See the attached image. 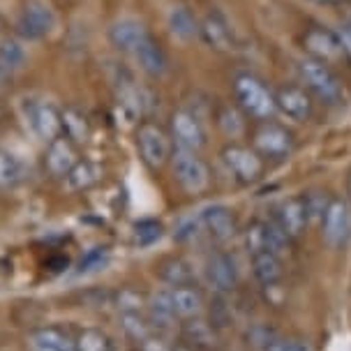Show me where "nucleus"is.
I'll return each instance as SVG.
<instances>
[{
	"label": "nucleus",
	"mask_w": 351,
	"mask_h": 351,
	"mask_svg": "<svg viewBox=\"0 0 351 351\" xmlns=\"http://www.w3.org/2000/svg\"><path fill=\"white\" fill-rule=\"evenodd\" d=\"M234 97L238 102V109L245 116L254 118V121L268 123L278 111V104H275V93L268 88L263 81L252 72H236L234 74Z\"/></svg>",
	"instance_id": "1"
},
{
	"label": "nucleus",
	"mask_w": 351,
	"mask_h": 351,
	"mask_svg": "<svg viewBox=\"0 0 351 351\" xmlns=\"http://www.w3.org/2000/svg\"><path fill=\"white\" fill-rule=\"evenodd\" d=\"M298 77L305 84V90L317 102H322L326 106H337L342 102L344 97L342 84L330 72L328 65H324V62H319L315 58H303L298 62Z\"/></svg>",
	"instance_id": "2"
},
{
	"label": "nucleus",
	"mask_w": 351,
	"mask_h": 351,
	"mask_svg": "<svg viewBox=\"0 0 351 351\" xmlns=\"http://www.w3.org/2000/svg\"><path fill=\"white\" fill-rule=\"evenodd\" d=\"M173 141L171 134L162 128V125L153 123V121H143L136 130V150H139V158L148 169L158 171L171 162L173 155Z\"/></svg>",
	"instance_id": "3"
},
{
	"label": "nucleus",
	"mask_w": 351,
	"mask_h": 351,
	"mask_svg": "<svg viewBox=\"0 0 351 351\" xmlns=\"http://www.w3.org/2000/svg\"><path fill=\"white\" fill-rule=\"evenodd\" d=\"M171 167L178 185L187 194H204L210 187V169L202 155L194 153V150L173 148Z\"/></svg>",
	"instance_id": "4"
},
{
	"label": "nucleus",
	"mask_w": 351,
	"mask_h": 351,
	"mask_svg": "<svg viewBox=\"0 0 351 351\" xmlns=\"http://www.w3.org/2000/svg\"><path fill=\"white\" fill-rule=\"evenodd\" d=\"M56 28V12L44 0H28L19 14L14 30L21 42H37L51 35Z\"/></svg>",
	"instance_id": "5"
},
{
	"label": "nucleus",
	"mask_w": 351,
	"mask_h": 351,
	"mask_svg": "<svg viewBox=\"0 0 351 351\" xmlns=\"http://www.w3.org/2000/svg\"><path fill=\"white\" fill-rule=\"evenodd\" d=\"M169 134H171V141L176 148L199 153V150L206 146L204 123H202V118L190 109L173 111L171 121H169Z\"/></svg>",
	"instance_id": "6"
},
{
	"label": "nucleus",
	"mask_w": 351,
	"mask_h": 351,
	"mask_svg": "<svg viewBox=\"0 0 351 351\" xmlns=\"http://www.w3.org/2000/svg\"><path fill=\"white\" fill-rule=\"evenodd\" d=\"M222 162L227 171L234 176L238 183L250 185L261 178L263 173V160L254 148L241 146V143H229L222 150Z\"/></svg>",
	"instance_id": "7"
},
{
	"label": "nucleus",
	"mask_w": 351,
	"mask_h": 351,
	"mask_svg": "<svg viewBox=\"0 0 351 351\" xmlns=\"http://www.w3.org/2000/svg\"><path fill=\"white\" fill-rule=\"evenodd\" d=\"M26 123L30 125L33 134L44 143L62 136V121H60V109L51 102H35V99H26Z\"/></svg>",
	"instance_id": "8"
},
{
	"label": "nucleus",
	"mask_w": 351,
	"mask_h": 351,
	"mask_svg": "<svg viewBox=\"0 0 351 351\" xmlns=\"http://www.w3.org/2000/svg\"><path fill=\"white\" fill-rule=\"evenodd\" d=\"M293 134L282 125L263 123L259 130L254 132V150L261 158L268 160H287L293 153Z\"/></svg>",
	"instance_id": "9"
},
{
	"label": "nucleus",
	"mask_w": 351,
	"mask_h": 351,
	"mask_svg": "<svg viewBox=\"0 0 351 351\" xmlns=\"http://www.w3.org/2000/svg\"><path fill=\"white\" fill-rule=\"evenodd\" d=\"M322 238L328 247H344L351 238V213L344 199H330L322 219Z\"/></svg>",
	"instance_id": "10"
},
{
	"label": "nucleus",
	"mask_w": 351,
	"mask_h": 351,
	"mask_svg": "<svg viewBox=\"0 0 351 351\" xmlns=\"http://www.w3.org/2000/svg\"><path fill=\"white\" fill-rule=\"evenodd\" d=\"M303 47L307 58H315L324 65H333V62L342 60V44L335 30H328L324 26H312L305 30Z\"/></svg>",
	"instance_id": "11"
},
{
	"label": "nucleus",
	"mask_w": 351,
	"mask_h": 351,
	"mask_svg": "<svg viewBox=\"0 0 351 351\" xmlns=\"http://www.w3.org/2000/svg\"><path fill=\"white\" fill-rule=\"evenodd\" d=\"M199 222L204 227V234L210 236L215 243H229L236 236V217L227 206L213 204L199 213Z\"/></svg>",
	"instance_id": "12"
},
{
	"label": "nucleus",
	"mask_w": 351,
	"mask_h": 351,
	"mask_svg": "<svg viewBox=\"0 0 351 351\" xmlns=\"http://www.w3.org/2000/svg\"><path fill=\"white\" fill-rule=\"evenodd\" d=\"M79 162V153H77V146L65 139V136H58V139L49 141L47 143V153H44V169L49 171L51 178H58L62 180L70 169Z\"/></svg>",
	"instance_id": "13"
},
{
	"label": "nucleus",
	"mask_w": 351,
	"mask_h": 351,
	"mask_svg": "<svg viewBox=\"0 0 351 351\" xmlns=\"http://www.w3.org/2000/svg\"><path fill=\"white\" fill-rule=\"evenodd\" d=\"M275 104L282 116L291 118L296 123H303L312 116V97L300 86H282L275 93Z\"/></svg>",
	"instance_id": "14"
},
{
	"label": "nucleus",
	"mask_w": 351,
	"mask_h": 351,
	"mask_svg": "<svg viewBox=\"0 0 351 351\" xmlns=\"http://www.w3.org/2000/svg\"><path fill=\"white\" fill-rule=\"evenodd\" d=\"M206 280L217 293H229L238 285L236 261L227 252H215L206 261Z\"/></svg>",
	"instance_id": "15"
},
{
	"label": "nucleus",
	"mask_w": 351,
	"mask_h": 351,
	"mask_svg": "<svg viewBox=\"0 0 351 351\" xmlns=\"http://www.w3.org/2000/svg\"><path fill=\"white\" fill-rule=\"evenodd\" d=\"M273 219L280 224V229L285 231L287 236H289V241H293V238H300V236H303L305 227L310 224V222H307L303 197L285 199V202L278 206V210H275Z\"/></svg>",
	"instance_id": "16"
},
{
	"label": "nucleus",
	"mask_w": 351,
	"mask_h": 351,
	"mask_svg": "<svg viewBox=\"0 0 351 351\" xmlns=\"http://www.w3.org/2000/svg\"><path fill=\"white\" fill-rule=\"evenodd\" d=\"M199 37L206 42V47H210L213 51L227 53L234 49V37H231L229 23L224 21L217 12H208L202 21H199Z\"/></svg>",
	"instance_id": "17"
},
{
	"label": "nucleus",
	"mask_w": 351,
	"mask_h": 351,
	"mask_svg": "<svg viewBox=\"0 0 351 351\" xmlns=\"http://www.w3.org/2000/svg\"><path fill=\"white\" fill-rule=\"evenodd\" d=\"M134 58L139 62L143 74H148L150 79H162L169 70V60H167L165 49H162V44L150 33L146 35V40L139 44V49L134 51Z\"/></svg>",
	"instance_id": "18"
},
{
	"label": "nucleus",
	"mask_w": 351,
	"mask_h": 351,
	"mask_svg": "<svg viewBox=\"0 0 351 351\" xmlns=\"http://www.w3.org/2000/svg\"><path fill=\"white\" fill-rule=\"evenodd\" d=\"M148 30L141 26L139 21H134V19H121V21H116L114 26L109 28V42L111 47L116 49V51L121 53H132L139 49V44L146 40Z\"/></svg>",
	"instance_id": "19"
},
{
	"label": "nucleus",
	"mask_w": 351,
	"mask_h": 351,
	"mask_svg": "<svg viewBox=\"0 0 351 351\" xmlns=\"http://www.w3.org/2000/svg\"><path fill=\"white\" fill-rule=\"evenodd\" d=\"M183 337H185V344H190L194 351H215L219 349V335H217V328L204 319L194 317V319H187L183 324Z\"/></svg>",
	"instance_id": "20"
},
{
	"label": "nucleus",
	"mask_w": 351,
	"mask_h": 351,
	"mask_svg": "<svg viewBox=\"0 0 351 351\" xmlns=\"http://www.w3.org/2000/svg\"><path fill=\"white\" fill-rule=\"evenodd\" d=\"M169 300L173 305V312L178 319H194L204 312V296L192 285L187 287H171L169 289Z\"/></svg>",
	"instance_id": "21"
},
{
	"label": "nucleus",
	"mask_w": 351,
	"mask_h": 351,
	"mask_svg": "<svg viewBox=\"0 0 351 351\" xmlns=\"http://www.w3.org/2000/svg\"><path fill=\"white\" fill-rule=\"evenodd\" d=\"M250 259H252V275L261 287L271 289V287L280 285L282 275H285V268H282V259L278 254L259 252V254L250 256Z\"/></svg>",
	"instance_id": "22"
},
{
	"label": "nucleus",
	"mask_w": 351,
	"mask_h": 351,
	"mask_svg": "<svg viewBox=\"0 0 351 351\" xmlns=\"http://www.w3.org/2000/svg\"><path fill=\"white\" fill-rule=\"evenodd\" d=\"M60 121H62V136L70 139L74 146L88 141V136H90V123H88L84 109H79L74 104L65 106V109H60Z\"/></svg>",
	"instance_id": "23"
},
{
	"label": "nucleus",
	"mask_w": 351,
	"mask_h": 351,
	"mask_svg": "<svg viewBox=\"0 0 351 351\" xmlns=\"http://www.w3.org/2000/svg\"><path fill=\"white\" fill-rule=\"evenodd\" d=\"M99 180V169L88 160H79L77 165L70 169V173L62 178V187L67 192H84L90 190Z\"/></svg>",
	"instance_id": "24"
},
{
	"label": "nucleus",
	"mask_w": 351,
	"mask_h": 351,
	"mask_svg": "<svg viewBox=\"0 0 351 351\" xmlns=\"http://www.w3.org/2000/svg\"><path fill=\"white\" fill-rule=\"evenodd\" d=\"M176 319L178 317H176L173 305H171V300H169V291L155 293V296L148 300V322L153 324V328L171 330Z\"/></svg>",
	"instance_id": "25"
},
{
	"label": "nucleus",
	"mask_w": 351,
	"mask_h": 351,
	"mask_svg": "<svg viewBox=\"0 0 351 351\" xmlns=\"http://www.w3.org/2000/svg\"><path fill=\"white\" fill-rule=\"evenodd\" d=\"M30 342H33L35 349H42V351H77L74 349V340L65 330L60 328H37L33 335H30Z\"/></svg>",
	"instance_id": "26"
},
{
	"label": "nucleus",
	"mask_w": 351,
	"mask_h": 351,
	"mask_svg": "<svg viewBox=\"0 0 351 351\" xmlns=\"http://www.w3.org/2000/svg\"><path fill=\"white\" fill-rule=\"evenodd\" d=\"M23 44H26V42H21L16 35L3 37V40H0V67H3V70L14 74V72L21 70L23 65H26L28 51H26V47H23Z\"/></svg>",
	"instance_id": "27"
},
{
	"label": "nucleus",
	"mask_w": 351,
	"mask_h": 351,
	"mask_svg": "<svg viewBox=\"0 0 351 351\" xmlns=\"http://www.w3.org/2000/svg\"><path fill=\"white\" fill-rule=\"evenodd\" d=\"M169 30L173 37L187 42L199 35V21L187 8H173L169 12Z\"/></svg>",
	"instance_id": "28"
},
{
	"label": "nucleus",
	"mask_w": 351,
	"mask_h": 351,
	"mask_svg": "<svg viewBox=\"0 0 351 351\" xmlns=\"http://www.w3.org/2000/svg\"><path fill=\"white\" fill-rule=\"evenodd\" d=\"M23 183V165L16 155L0 148V190H14Z\"/></svg>",
	"instance_id": "29"
},
{
	"label": "nucleus",
	"mask_w": 351,
	"mask_h": 351,
	"mask_svg": "<svg viewBox=\"0 0 351 351\" xmlns=\"http://www.w3.org/2000/svg\"><path fill=\"white\" fill-rule=\"evenodd\" d=\"M160 280L169 287H187L194 280L192 266L185 259H169L160 266Z\"/></svg>",
	"instance_id": "30"
},
{
	"label": "nucleus",
	"mask_w": 351,
	"mask_h": 351,
	"mask_svg": "<svg viewBox=\"0 0 351 351\" xmlns=\"http://www.w3.org/2000/svg\"><path fill=\"white\" fill-rule=\"evenodd\" d=\"M74 349L77 351H114L111 337L97 328H84L74 337Z\"/></svg>",
	"instance_id": "31"
},
{
	"label": "nucleus",
	"mask_w": 351,
	"mask_h": 351,
	"mask_svg": "<svg viewBox=\"0 0 351 351\" xmlns=\"http://www.w3.org/2000/svg\"><path fill=\"white\" fill-rule=\"evenodd\" d=\"M121 328H123V333L134 342H141V340H146L148 335H153V324L148 322V317H143V312L121 315Z\"/></svg>",
	"instance_id": "32"
},
{
	"label": "nucleus",
	"mask_w": 351,
	"mask_h": 351,
	"mask_svg": "<svg viewBox=\"0 0 351 351\" xmlns=\"http://www.w3.org/2000/svg\"><path fill=\"white\" fill-rule=\"evenodd\" d=\"M243 111L234 109V106H222L217 114V125L229 139H238L245 132V121H243Z\"/></svg>",
	"instance_id": "33"
},
{
	"label": "nucleus",
	"mask_w": 351,
	"mask_h": 351,
	"mask_svg": "<svg viewBox=\"0 0 351 351\" xmlns=\"http://www.w3.org/2000/svg\"><path fill=\"white\" fill-rule=\"evenodd\" d=\"M114 305L121 315H130V312H143V307H148V300L139 289L125 287L114 296Z\"/></svg>",
	"instance_id": "34"
},
{
	"label": "nucleus",
	"mask_w": 351,
	"mask_h": 351,
	"mask_svg": "<svg viewBox=\"0 0 351 351\" xmlns=\"http://www.w3.org/2000/svg\"><path fill=\"white\" fill-rule=\"evenodd\" d=\"M245 250L250 252V256L259 254V252H268V241H266V222L263 219H254L250 222V227L245 229Z\"/></svg>",
	"instance_id": "35"
},
{
	"label": "nucleus",
	"mask_w": 351,
	"mask_h": 351,
	"mask_svg": "<svg viewBox=\"0 0 351 351\" xmlns=\"http://www.w3.org/2000/svg\"><path fill=\"white\" fill-rule=\"evenodd\" d=\"M162 234H165V227H162L158 219H141V222L134 224V241L143 247L158 243Z\"/></svg>",
	"instance_id": "36"
},
{
	"label": "nucleus",
	"mask_w": 351,
	"mask_h": 351,
	"mask_svg": "<svg viewBox=\"0 0 351 351\" xmlns=\"http://www.w3.org/2000/svg\"><path fill=\"white\" fill-rule=\"evenodd\" d=\"M266 222V241H268V252L278 254L282 259V254L289 250V236L280 229V224L275 219H263Z\"/></svg>",
	"instance_id": "37"
},
{
	"label": "nucleus",
	"mask_w": 351,
	"mask_h": 351,
	"mask_svg": "<svg viewBox=\"0 0 351 351\" xmlns=\"http://www.w3.org/2000/svg\"><path fill=\"white\" fill-rule=\"evenodd\" d=\"M303 202H305L307 222L322 224L324 213H326V208H328L330 199H326V194H322V192H310V194H303Z\"/></svg>",
	"instance_id": "38"
},
{
	"label": "nucleus",
	"mask_w": 351,
	"mask_h": 351,
	"mask_svg": "<svg viewBox=\"0 0 351 351\" xmlns=\"http://www.w3.org/2000/svg\"><path fill=\"white\" fill-rule=\"evenodd\" d=\"M275 335L268 326H263V324H256L252 326V328L247 330V342L252 344L254 349H261V351H266L268 349V344H271L275 340Z\"/></svg>",
	"instance_id": "39"
},
{
	"label": "nucleus",
	"mask_w": 351,
	"mask_h": 351,
	"mask_svg": "<svg viewBox=\"0 0 351 351\" xmlns=\"http://www.w3.org/2000/svg\"><path fill=\"white\" fill-rule=\"evenodd\" d=\"M199 234H204V227H202V222H199V215H197V217L183 219V222L178 224V229H176L173 236H176V241H180V243H190Z\"/></svg>",
	"instance_id": "40"
},
{
	"label": "nucleus",
	"mask_w": 351,
	"mask_h": 351,
	"mask_svg": "<svg viewBox=\"0 0 351 351\" xmlns=\"http://www.w3.org/2000/svg\"><path fill=\"white\" fill-rule=\"evenodd\" d=\"M266 351H312L303 340H291V337H275L268 344Z\"/></svg>",
	"instance_id": "41"
},
{
	"label": "nucleus",
	"mask_w": 351,
	"mask_h": 351,
	"mask_svg": "<svg viewBox=\"0 0 351 351\" xmlns=\"http://www.w3.org/2000/svg\"><path fill=\"white\" fill-rule=\"evenodd\" d=\"M136 351H173V347L165 340V337L153 333V335H148L146 340L139 342V349Z\"/></svg>",
	"instance_id": "42"
},
{
	"label": "nucleus",
	"mask_w": 351,
	"mask_h": 351,
	"mask_svg": "<svg viewBox=\"0 0 351 351\" xmlns=\"http://www.w3.org/2000/svg\"><path fill=\"white\" fill-rule=\"evenodd\" d=\"M335 33H337V37H340L342 53L351 60V21H344L340 26V30H335Z\"/></svg>",
	"instance_id": "43"
},
{
	"label": "nucleus",
	"mask_w": 351,
	"mask_h": 351,
	"mask_svg": "<svg viewBox=\"0 0 351 351\" xmlns=\"http://www.w3.org/2000/svg\"><path fill=\"white\" fill-rule=\"evenodd\" d=\"M104 261H106V252L97 247L81 261V268H84V271H88V268H99V266H104Z\"/></svg>",
	"instance_id": "44"
},
{
	"label": "nucleus",
	"mask_w": 351,
	"mask_h": 351,
	"mask_svg": "<svg viewBox=\"0 0 351 351\" xmlns=\"http://www.w3.org/2000/svg\"><path fill=\"white\" fill-rule=\"evenodd\" d=\"M317 5H328V8H337V5H344L347 0H312Z\"/></svg>",
	"instance_id": "45"
},
{
	"label": "nucleus",
	"mask_w": 351,
	"mask_h": 351,
	"mask_svg": "<svg viewBox=\"0 0 351 351\" xmlns=\"http://www.w3.org/2000/svg\"><path fill=\"white\" fill-rule=\"evenodd\" d=\"M173 351H194L192 347H190V344H176V347H173Z\"/></svg>",
	"instance_id": "46"
},
{
	"label": "nucleus",
	"mask_w": 351,
	"mask_h": 351,
	"mask_svg": "<svg viewBox=\"0 0 351 351\" xmlns=\"http://www.w3.org/2000/svg\"><path fill=\"white\" fill-rule=\"evenodd\" d=\"M347 194H349V202H351V173H349V178H347Z\"/></svg>",
	"instance_id": "47"
},
{
	"label": "nucleus",
	"mask_w": 351,
	"mask_h": 351,
	"mask_svg": "<svg viewBox=\"0 0 351 351\" xmlns=\"http://www.w3.org/2000/svg\"><path fill=\"white\" fill-rule=\"evenodd\" d=\"M3 30H5V21H3V16H0V35H3Z\"/></svg>",
	"instance_id": "48"
},
{
	"label": "nucleus",
	"mask_w": 351,
	"mask_h": 351,
	"mask_svg": "<svg viewBox=\"0 0 351 351\" xmlns=\"http://www.w3.org/2000/svg\"><path fill=\"white\" fill-rule=\"evenodd\" d=\"M0 121H3V104H0Z\"/></svg>",
	"instance_id": "49"
},
{
	"label": "nucleus",
	"mask_w": 351,
	"mask_h": 351,
	"mask_svg": "<svg viewBox=\"0 0 351 351\" xmlns=\"http://www.w3.org/2000/svg\"><path fill=\"white\" fill-rule=\"evenodd\" d=\"M37 351H42V349H37Z\"/></svg>",
	"instance_id": "50"
}]
</instances>
